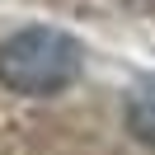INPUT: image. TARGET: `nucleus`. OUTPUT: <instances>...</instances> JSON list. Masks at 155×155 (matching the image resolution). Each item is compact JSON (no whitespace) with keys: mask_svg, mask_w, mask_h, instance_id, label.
<instances>
[{"mask_svg":"<svg viewBox=\"0 0 155 155\" xmlns=\"http://www.w3.org/2000/svg\"><path fill=\"white\" fill-rule=\"evenodd\" d=\"M80 75V42L61 28L33 24L0 42V85L14 94H57Z\"/></svg>","mask_w":155,"mask_h":155,"instance_id":"1","label":"nucleus"},{"mask_svg":"<svg viewBox=\"0 0 155 155\" xmlns=\"http://www.w3.org/2000/svg\"><path fill=\"white\" fill-rule=\"evenodd\" d=\"M127 132L155 150V85H141L127 99Z\"/></svg>","mask_w":155,"mask_h":155,"instance_id":"2","label":"nucleus"}]
</instances>
